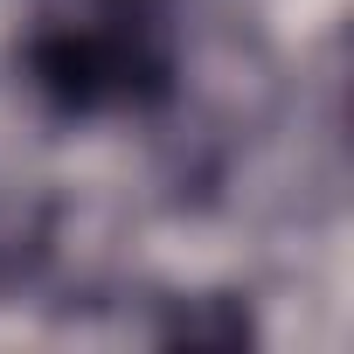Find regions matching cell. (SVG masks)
<instances>
[{"instance_id": "1", "label": "cell", "mask_w": 354, "mask_h": 354, "mask_svg": "<svg viewBox=\"0 0 354 354\" xmlns=\"http://www.w3.org/2000/svg\"><path fill=\"white\" fill-rule=\"evenodd\" d=\"M28 77L63 118L146 111L174 91V42L153 0H63L28 35Z\"/></svg>"}]
</instances>
